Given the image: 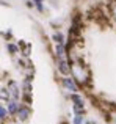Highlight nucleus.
<instances>
[{
	"label": "nucleus",
	"instance_id": "1",
	"mask_svg": "<svg viewBox=\"0 0 116 124\" xmlns=\"http://www.w3.org/2000/svg\"><path fill=\"white\" fill-rule=\"evenodd\" d=\"M71 74H72L77 85H80V86H86L91 82V71H89L88 64L82 61V58L71 61Z\"/></svg>",
	"mask_w": 116,
	"mask_h": 124
},
{
	"label": "nucleus",
	"instance_id": "2",
	"mask_svg": "<svg viewBox=\"0 0 116 124\" xmlns=\"http://www.w3.org/2000/svg\"><path fill=\"white\" fill-rule=\"evenodd\" d=\"M61 85H63V88H66L69 93H77V91H79V85L74 80V77L64 76L63 79H61Z\"/></svg>",
	"mask_w": 116,
	"mask_h": 124
},
{
	"label": "nucleus",
	"instance_id": "3",
	"mask_svg": "<svg viewBox=\"0 0 116 124\" xmlns=\"http://www.w3.org/2000/svg\"><path fill=\"white\" fill-rule=\"evenodd\" d=\"M57 68L61 76H67L71 72V63L67 61V58H57Z\"/></svg>",
	"mask_w": 116,
	"mask_h": 124
},
{
	"label": "nucleus",
	"instance_id": "4",
	"mask_svg": "<svg viewBox=\"0 0 116 124\" xmlns=\"http://www.w3.org/2000/svg\"><path fill=\"white\" fill-rule=\"evenodd\" d=\"M8 91H9V94L13 96V99H17L19 94H21V93H19V86H17V83L13 82V80L8 83Z\"/></svg>",
	"mask_w": 116,
	"mask_h": 124
},
{
	"label": "nucleus",
	"instance_id": "5",
	"mask_svg": "<svg viewBox=\"0 0 116 124\" xmlns=\"http://www.w3.org/2000/svg\"><path fill=\"white\" fill-rule=\"evenodd\" d=\"M52 39L55 44H66V36H64L61 31H55V33L52 35Z\"/></svg>",
	"mask_w": 116,
	"mask_h": 124
},
{
	"label": "nucleus",
	"instance_id": "6",
	"mask_svg": "<svg viewBox=\"0 0 116 124\" xmlns=\"http://www.w3.org/2000/svg\"><path fill=\"white\" fill-rule=\"evenodd\" d=\"M17 118L21 119V121H24V119H27L28 118V115H30V110L27 108V107H19V110H17Z\"/></svg>",
	"mask_w": 116,
	"mask_h": 124
},
{
	"label": "nucleus",
	"instance_id": "7",
	"mask_svg": "<svg viewBox=\"0 0 116 124\" xmlns=\"http://www.w3.org/2000/svg\"><path fill=\"white\" fill-rule=\"evenodd\" d=\"M17 110H19V104H17V99H11L8 102V112L9 113H17Z\"/></svg>",
	"mask_w": 116,
	"mask_h": 124
},
{
	"label": "nucleus",
	"instance_id": "8",
	"mask_svg": "<svg viewBox=\"0 0 116 124\" xmlns=\"http://www.w3.org/2000/svg\"><path fill=\"white\" fill-rule=\"evenodd\" d=\"M108 11H110V16L116 21V0H111L108 3Z\"/></svg>",
	"mask_w": 116,
	"mask_h": 124
},
{
	"label": "nucleus",
	"instance_id": "9",
	"mask_svg": "<svg viewBox=\"0 0 116 124\" xmlns=\"http://www.w3.org/2000/svg\"><path fill=\"white\" fill-rule=\"evenodd\" d=\"M8 50H9V54H13V55H14V54H17V50H19V49H17V46H16V44L9 42V44H8Z\"/></svg>",
	"mask_w": 116,
	"mask_h": 124
},
{
	"label": "nucleus",
	"instance_id": "10",
	"mask_svg": "<svg viewBox=\"0 0 116 124\" xmlns=\"http://www.w3.org/2000/svg\"><path fill=\"white\" fill-rule=\"evenodd\" d=\"M9 96H11V94H9L8 88H6V90H0V97H2V99H9Z\"/></svg>",
	"mask_w": 116,
	"mask_h": 124
},
{
	"label": "nucleus",
	"instance_id": "11",
	"mask_svg": "<svg viewBox=\"0 0 116 124\" xmlns=\"http://www.w3.org/2000/svg\"><path fill=\"white\" fill-rule=\"evenodd\" d=\"M83 121H85L83 115H75L74 116V124H83Z\"/></svg>",
	"mask_w": 116,
	"mask_h": 124
},
{
	"label": "nucleus",
	"instance_id": "12",
	"mask_svg": "<svg viewBox=\"0 0 116 124\" xmlns=\"http://www.w3.org/2000/svg\"><path fill=\"white\" fill-rule=\"evenodd\" d=\"M6 113H8V110H6L5 107H2V105H0V121L6 118Z\"/></svg>",
	"mask_w": 116,
	"mask_h": 124
},
{
	"label": "nucleus",
	"instance_id": "13",
	"mask_svg": "<svg viewBox=\"0 0 116 124\" xmlns=\"http://www.w3.org/2000/svg\"><path fill=\"white\" fill-rule=\"evenodd\" d=\"M44 0H33V3H43Z\"/></svg>",
	"mask_w": 116,
	"mask_h": 124
}]
</instances>
